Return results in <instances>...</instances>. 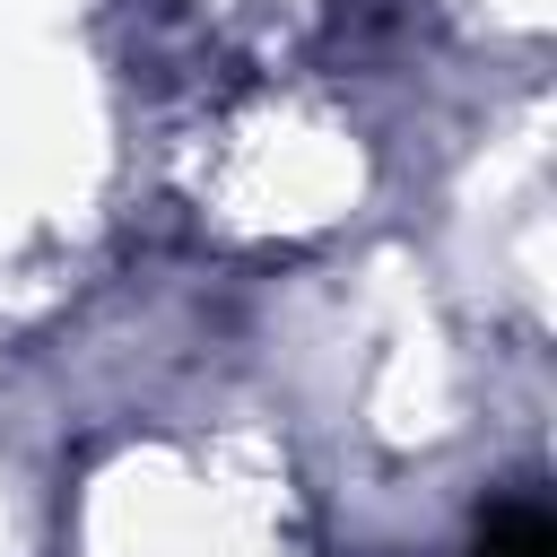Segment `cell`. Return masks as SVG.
I'll return each mask as SVG.
<instances>
[{"label":"cell","mask_w":557,"mask_h":557,"mask_svg":"<svg viewBox=\"0 0 557 557\" xmlns=\"http://www.w3.org/2000/svg\"><path fill=\"white\" fill-rule=\"evenodd\" d=\"M479 557H557V522L540 505H496L479 531Z\"/></svg>","instance_id":"1"}]
</instances>
